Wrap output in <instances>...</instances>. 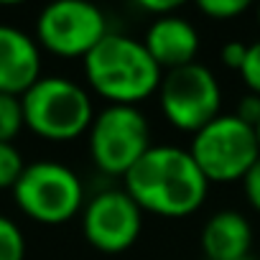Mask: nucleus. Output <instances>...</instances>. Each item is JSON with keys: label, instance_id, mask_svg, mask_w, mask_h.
<instances>
[{"label": "nucleus", "instance_id": "nucleus-21", "mask_svg": "<svg viewBox=\"0 0 260 260\" xmlns=\"http://www.w3.org/2000/svg\"><path fill=\"white\" fill-rule=\"evenodd\" d=\"M179 0H141L138 3V11L143 13H151L153 18H164V16H171L179 11Z\"/></svg>", "mask_w": 260, "mask_h": 260}, {"label": "nucleus", "instance_id": "nucleus-11", "mask_svg": "<svg viewBox=\"0 0 260 260\" xmlns=\"http://www.w3.org/2000/svg\"><path fill=\"white\" fill-rule=\"evenodd\" d=\"M41 79L39 41L16 26H0V92L23 97Z\"/></svg>", "mask_w": 260, "mask_h": 260}, {"label": "nucleus", "instance_id": "nucleus-10", "mask_svg": "<svg viewBox=\"0 0 260 260\" xmlns=\"http://www.w3.org/2000/svg\"><path fill=\"white\" fill-rule=\"evenodd\" d=\"M143 46L151 54V59L161 67V72L166 74V72L194 64L202 41L191 21H186L179 13H171L164 18H153V23L146 31Z\"/></svg>", "mask_w": 260, "mask_h": 260}, {"label": "nucleus", "instance_id": "nucleus-15", "mask_svg": "<svg viewBox=\"0 0 260 260\" xmlns=\"http://www.w3.org/2000/svg\"><path fill=\"white\" fill-rule=\"evenodd\" d=\"M26 161L13 143H0V189H11L18 184Z\"/></svg>", "mask_w": 260, "mask_h": 260}, {"label": "nucleus", "instance_id": "nucleus-24", "mask_svg": "<svg viewBox=\"0 0 260 260\" xmlns=\"http://www.w3.org/2000/svg\"><path fill=\"white\" fill-rule=\"evenodd\" d=\"M202 260H204V257H202Z\"/></svg>", "mask_w": 260, "mask_h": 260}, {"label": "nucleus", "instance_id": "nucleus-3", "mask_svg": "<svg viewBox=\"0 0 260 260\" xmlns=\"http://www.w3.org/2000/svg\"><path fill=\"white\" fill-rule=\"evenodd\" d=\"M26 127L39 138L67 143L89 133L94 105L89 92L67 77H41L23 97Z\"/></svg>", "mask_w": 260, "mask_h": 260}, {"label": "nucleus", "instance_id": "nucleus-5", "mask_svg": "<svg viewBox=\"0 0 260 260\" xmlns=\"http://www.w3.org/2000/svg\"><path fill=\"white\" fill-rule=\"evenodd\" d=\"M89 158L105 174L115 179H125L153 146L151 125L141 107L130 105H107L102 107L87 133Z\"/></svg>", "mask_w": 260, "mask_h": 260}, {"label": "nucleus", "instance_id": "nucleus-19", "mask_svg": "<svg viewBox=\"0 0 260 260\" xmlns=\"http://www.w3.org/2000/svg\"><path fill=\"white\" fill-rule=\"evenodd\" d=\"M242 191H245V199L247 204L260 214V158L252 164V169L245 174L242 179Z\"/></svg>", "mask_w": 260, "mask_h": 260}, {"label": "nucleus", "instance_id": "nucleus-22", "mask_svg": "<svg viewBox=\"0 0 260 260\" xmlns=\"http://www.w3.org/2000/svg\"><path fill=\"white\" fill-rule=\"evenodd\" d=\"M255 136H257V143H260V122H257V127H255Z\"/></svg>", "mask_w": 260, "mask_h": 260}, {"label": "nucleus", "instance_id": "nucleus-12", "mask_svg": "<svg viewBox=\"0 0 260 260\" xmlns=\"http://www.w3.org/2000/svg\"><path fill=\"white\" fill-rule=\"evenodd\" d=\"M252 240L255 232L250 219L235 209L214 212L199 235L204 260H250Z\"/></svg>", "mask_w": 260, "mask_h": 260}, {"label": "nucleus", "instance_id": "nucleus-16", "mask_svg": "<svg viewBox=\"0 0 260 260\" xmlns=\"http://www.w3.org/2000/svg\"><path fill=\"white\" fill-rule=\"evenodd\" d=\"M197 8L202 16H207L212 21H232V18L242 16L250 8V3L247 0H202Z\"/></svg>", "mask_w": 260, "mask_h": 260}, {"label": "nucleus", "instance_id": "nucleus-14", "mask_svg": "<svg viewBox=\"0 0 260 260\" xmlns=\"http://www.w3.org/2000/svg\"><path fill=\"white\" fill-rule=\"evenodd\" d=\"M26 257V237L21 227L0 214V260H23Z\"/></svg>", "mask_w": 260, "mask_h": 260}, {"label": "nucleus", "instance_id": "nucleus-17", "mask_svg": "<svg viewBox=\"0 0 260 260\" xmlns=\"http://www.w3.org/2000/svg\"><path fill=\"white\" fill-rule=\"evenodd\" d=\"M240 77H242L247 92L260 97V39L247 44V56H245L242 69H240Z\"/></svg>", "mask_w": 260, "mask_h": 260}, {"label": "nucleus", "instance_id": "nucleus-6", "mask_svg": "<svg viewBox=\"0 0 260 260\" xmlns=\"http://www.w3.org/2000/svg\"><path fill=\"white\" fill-rule=\"evenodd\" d=\"M18 209L41 224H64L84 209V184L74 169L59 161L26 164L13 186Z\"/></svg>", "mask_w": 260, "mask_h": 260}, {"label": "nucleus", "instance_id": "nucleus-13", "mask_svg": "<svg viewBox=\"0 0 260 260\" xmlns=\"http://www.w3.org/2000/svg\"><path fill=\"white\" fill-rule=\"evenodd\" d=\"M26 127L23 102L16 94L0 92V143H13V138Z\"/></svg>", "mask_w": 260, "mask_h": 260}, {"label": "nucleus", "instance_id": "nucleus-23", "mask_svg": "<svg viewBox=\"0 0 260 260\" xmlns=\"http://www.w3.org/2000/svg\"><path fill=\"white\" fill-rule=\"evenodd\" d=\"M255 16H257V26H260V6L255 8Z\"/></svg>", "mask_w": 260, "mask_h": 260}, {"label": "nucleus", "instance_id": "nucleus-4", "mask_svg": "<svg viewBox=\"0 0 260 260\" xmlns=\"http://www.w3.org/2000/svg\"><path fill=\"white\" fill-rule=\"evenodd\" d=\"M189 153L209 184H235L260 158V143L255 127L232 112H222L191 136Z\"/></svg>", "mask_w": 260, "mask_h": 260}, {"label": "nucleus", "instance_id": "nucleus-9", "mask_svg": "<svg viewBox=\"0 0 260 260\" xmlns=\"http://www.w3.org/2000/svg\"><path fill=\"white\" fill-rule=\"evenodd\" d=\"M84 240L107 255L130 250L143 232V209L125 189H102L84 202Z\"/></svg>", "mask_w": 260, "mask_h": 260}, {"label": "nucleus", "instance_id": "nucleus-2", "mask_svg": "<svg viewBox=\"0 0 260 260\" xmlns=\"http://www.w3.org/2000/svg\"><path fill=\"white\" fill-rule=\"evenodd\" d=\"M84 79L89 89L110 105L138 107V102L158 92L164 72L143 41L110 31L84 56Z\"/></svg>", "mask_w": 260, "mask_h": 260}, {"label": "nucleus", "instance_id": "nucleus-8", "mask_svg": "<svg viewBox=\"0 0 260 260\" xmlns=\"http://www.w3.org/2000/svg\"><path fill=\"white\" fill-rule=\"evenodd\" d=\"M110 34L105 13L84 0H59L36 21L39 46L61 59H82Z\"/></svg>", "mask_w": 260, "mask_h": 260}, {"label": "nucleus", "instance_id": "nucleus-7", "mask_svg": "<svg viewBox=\"0 0 260 260\" xmlns=\"http://www.w3.org/2000/svg\"><path fill=\"white\" fill-rule=\"evenodd\" d=\"M158 105L174 130L194 136L222 115V87L209 67L194 61L164 74Z\"/></svg>", "mask_w": 260, "mask_h": 260}, {"label": "nucleus", "instance_id": "nucleus-1", "mask_svg": "<svg viewBox=\"0 0 260 260\" xmlns=\"http://www.w3.org/2000/svg\"><path fill=\"white\" fill-rule=\"evenodd\" d=\"M122 184L143 214L148 212L164 219H184L199 212L212 186L189 148L179 146H151L125 174Z\"/></svg>", "mask_w": 260, "mask_h": 260}, {"label": "nucleus", "instance_id": "nucleus-20", "mask_svg": "<svg viewBox=\"0 0 260 260\" xmlns=\"http://www.w3.org/2000/svg\"><path fill=\"white\" fill-rule=\"evenodd\" d=\"M219 56H222V64H224L227 69L240 72L242 64H245V56H247V44H242V41H227V44L222 46Z\"/></svg>", "mask_w": 260, "mask_h": 260}, {"label": "nucleus", "instance_id": "nucleus-18", "mask_svg": "<svg viewBox=\"0 0 260 260\" xmlns=\"http://www.w3.org/2000/svg\"><path fill=\"white\" fill-rule=\"evenodd\" d=\"M232 115H237L245 125L257 127V122H260V97H257V94H252V92L242 94V97L237 100V107H235V112H232Z\"/></svg>", "mask_w": 260, "mask_h": 260}]
</instances>
